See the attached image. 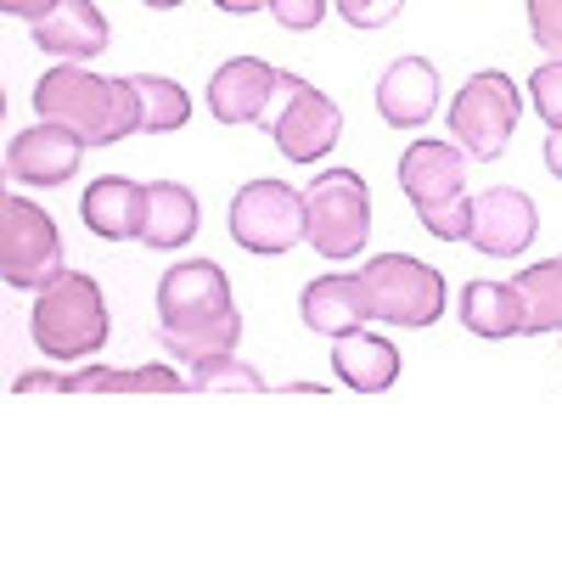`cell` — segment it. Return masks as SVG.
<instances>
[{
  "instance_id": "obj_1",
  "label": "cell",
  "mask_w": 562,
  "mask_h": 562,
  "mask_svg": "<svg viewBox=\"0 0 562 562\" xmlns=\"http://www.w3.org/2000/svg\"><path fill=\"white\" fill-rule=\"evenodd\" d=\"M158 338L180 366L237 355L243 310L231 304V276L214 259H180L158 281Z\"/></svg>"
},
{
  "instance_id": "obj_2",
  "label": "cell",
  "mask_w": 562,
  "mask_h": 562,
  "mask_svg": "<svg viewBox=\"0 0 562 562\" xmlns=\"http://www.w3.org/2000/svg\"><path fill=\"white\" fill-rule=\"evenodd\" d=\"M34 119L68 124L85 147H113L140 130V102L130 79L90 74L85 63H57L34 79Z\"/></svg>"
},
{
  "instance_id": "obj_3",
  "label": "cell",
  "mask_w": 562,
  "mask_h": 562,
  "mask_svg": "<svg viewBox=\"0 0 562 562\" xmlns=\"http://www.w3.org/2000/svg\"><path fill=\"white\" fill-rule=\"evenodd\" d=\"M400 192L416 220L439 243H467L473 231V192H467V153L456 140H411L400 153Z\"/></svg>"
},
{
  "instance_id": "obj_4",
  "label": "cell",
  "mask_w": 562,
  "mask_h": 562,
  "mask_svg": "<svg viewBox=\"0 0 562 562\" xmlns=\"http://www.w3.org/2000/svg\"><path fill=\"white\" fill-rule=\"evenodd\" d=\"M108 333H113V321H108V299H102V288H97V276L63 270L52 288L34 293L29 338H34L40 355L74 366V360L102 355V349H108Z\"/></svg>"
},
{
  "instance_id": "obj_5",
  "label": "cell",
  "mask_w": 562,
  "mask_h": 562,
  "mask_svg": "<svg viewBox=\"0 0 562 562\" xmlns=\"http://www.w3.org/2000/svg\"><path fill=\"white\" fill-rule=\"evenodd\" d=\"M371 237V186L355 169H321L304 186V243L321 259H360Z\"/></svg>"
},
{
  "instance_id": "obj_6",
  "label": "cell",
  "mask_w": 562,
  "mask_h": 562,
  "mask_svg": "<svg viewBox=\"0 0 562 562\" xmlns=\"http://www.w3.org/2000/svg\"><path fill=\"white\" fill-rule=\"evenodd\" d=\"M355 276H360L371 321L422 333V326H434L445 315V276L434 265L411 259V254H378V259H366Z\"/></svg>"
},
{
  "instance_id": "obj_7",
  "label": "cell",
  "mask_w": 562,
  "mask_h": 562,
  "mask_svg": "<svg viewBox=\"0 0 562 562\" xmlns=\"http://www.w3.org/2000/svg\"><path fill=\"white\" fill-rule=\"evenodd\" d=\"M518 119H524V90L512 85L501 68L473 74L450 97V135H456V147L467 158H479V164H495L512 147Z\"/></svg>"
},
{
  "instance_id": "obj_8",
  "label": "cell",
  "mask_w": 562,
  "mask_h": 562,
  "mask_svg": "<svg viewBox=\"0 0 562 562\" xmlns=\"http://www.w3.org/2000/svg\"><path fill=\"white\" fill-rule=\"evenodd\" d=\"M265 130H270V140L281 147V158H288V164H321L344 140V113L310 79L281 74L276 79V102L265 113Z\"/></svg>"
},
{
  "instance_id": "obj_9",
  "label": "cell",
  "mask_w": 562,
  "mask_h": 562,
  "mask_svg": "<svg viewBox=\"0 0 562 562\" xmlns=\"http://www.w3.org/2000/svg\"><path fill=\"white\" fill-rule=\"evenodd\" d=\"M63 231L34 198H7L0 203V276L7 288L40 293L63 276Z\"/></svg>"
},
{
  "instance_id": "obj_10",
  "label": "cell",
  "mask_w": 562,
  "mask_h": 562,
  "mask_svg": "<svg viewBox=\"0 0 562 562\" xmlns=\"http://www.w3.org/2000/svg\"><path fill=\"white\" fill-rule=\"evenodd\" d=\"M231 243L276 259L304 243V192L288 180H248L237 198H231Z\"/></svg>"
},
{
  "instance_id": "obj_11",
  "label": "cell",
  "mask_w": 562,
  "mask_h": 562,
  "mask_svg": "<svg viewBox=\"0 0 562 562\" xmlns=\"http://www.w3.org/2000/svg\"><path fill=\"white\" fill-rule=\"evenodd\" d=\"M18 394H192V378L175 366H79V371H23Z\"/></svg>"
},
{
  "instance_id": "obj_12",
  "label": "cell",
  "mask_w": 562,
  "mask_h": 562,
  "mask_svg": "<svg viewBox=\"0 0 562 562\" xmlns=\"http://www.w3.org/2000/svg\"><path fill=\"white\" fill-rule=\"evenodd\" d=\"M540 231V209L518 186H490L484 198H473V231H467V248H479L484 259H518L529 254Z\"/></svg>"
},
{
  "instance_id": "obj_13",
  "label": "cell",
  "mask_w": 562,
  "mask_h": 562,
  "mask_svg": "<svg viewBox=\"0 0 562 562\" xmlns=\"http://www.w3.org/2000/svg\"><path fill=\"white\" fill-rule=\"evenodd\" d=\"M79 164H85V140L68 124H52V119L29 124L7 147V175L23 180V186H68L79 175Z\"/></svg>"
},
{
  "instance_id": "obj_14",
  "label": "cell",
  "mask_w": 562,
  "mask_h": 562,
  "mask_svg": "<svg viewBox=\"0 0 562 562\" xmlns=\"http://www.w3.org/2000/svg\"><path fill=\"white\" fill-rule=\"evenodd\" d=\"M276 79H281V68H270L259 57L220 63L209 79V113L220 124H265V113L276 102Z\"/></svg>"
},
{
  "instance_id": "obj_15",
  "label": "cell",
  "mask_w": 562,
  "mask_h": 562,
  "mask_svg": "<svg viewBox=\"0 0 562 562\" xmlns=\"http://www.w3.org/2000/svg\"><path fill=\"white\" fill-rule=\"evenodd\" d=\"M79 220L90 237L102 243H140V225H147V186L124 180V175H102L85 186L79 198Z\"/></svg>"
},
{
  "instance_id": "obj_16",
  "label": "cell",
  "mask_w": 562,
  "mask_h": 562,
  "mask_svg": "<svg viewBox=\"0 0 562 562\" xmlns=\"http://www.w3.org/2000/svg\"><path fill=\"white\" fill-rule=\"evenodd\" d=\"M34 45L40 52H52L63 63H90V57H102L108 52V18L97 0H57L45 18L29 23Z\"/></svg>"
},
{
  "instance_id": "obj_17",
  "label": "cell",
  "mask_w": 562,
  "mask_h": 562,
  "mask_svg": "<svg viewBox=\"0 0 562 562\" xmlns=\"http://www.w3.org/2000/svg\"><path fill=\"white\" fill-rule=\"evenodd\" d=\"M378 113L394 130H416L439 113V68L428 57H394L378 79Z\"/></svg>"
},
{
  "instance_id": "obj_18",
  "label": "cell",
  "mask_w": 562,
  "mask_h": 562,
  "mask_svg": "<svg viewBox=\"0 0 562 562\" xmlns=\"http://www.w3.org/2000/svg\"><path fill=\"white\" fill-rule=\"evenodd\" d=\"M299 315H304V326L310 333H321V338H344V333H355V326H366L371 321V310H366V293H360V276L349 270H333V276H315L310 288L299 293Z\"/></svg>"
},
{
  "instance_id": "obj_19",
  "label": "cell",
  "mask_w": 562,
  "mask_h": 562,
  "mask_svg": "<svg viewBox=\"0 0 562 562\" xmlns=\"http://www.w3.org/2000/svg\"><path fill=\"white\" fill-rule=\"evenodd\" d=\"M203 225V203L186 180H147V225H140V243L175 254L198 237Z\"/></svg>"
},
{
  "instance_id": "obj_20",
  "label": "cell",
  "mask_w": 562,
  "mask_h": 562,
  "mask_svg": "<svg viewBox=\"0 0 562 562\" xmlns=\"http://www.w3.org/2000/svg\"><path fill=\"white\" fill-rule=\"evenodd\" d=\"M333 371L355 394H383L400 378V349L378 333H366V326H355V333L333 338Z\"/></svg>"
},
{
  "instance_id": "obj_21",
  "label": "cell",
  "mask_w": 562,
  "mask_h": 562,
  "mask_svg": "<svg viewBox=\"0 0 562 562\" xmlns=\"http://www.w3.org/2000/svg\"><path fill=\"white\" fill-rule=\"evenodd\" d=\"M456 315H461L467 333L490 338V344L524 333V299H518V288H512V281H467Z\"/></svg>"
},
{
  "instance_id": "obj_22",
  "label": "cell",
  "mask_w": 562,
  "mask_h": 562,
  "mask_svg": "<svg viewBox=\"0 0 562 562\" xmlns=\"http://www.w3.org/2000/svg\"><path fill=\"white\" fill-rule=\"evenodd\" d=\"M512 288L524 299V333L540 338V333H562V259H540V265H524L512 276Z\"/></svg>"
},
{
  "instance_id": "obj_23",
  "label": "cell",
  "mask_w": 562,
  "mask_h": 562,
  "mask_svg": "<svg viewBox=\"0 0 562 562\" xmlns=\"http://www.w3.org/2000/svg\"><path fill=\"white\" fill-rule=\"evenodd\" d=\"M135 102H140V130L147 135H169L192 119V97H186V85L164 79V74H135Z\"/></svg>"
},
{
  "instance_id": "obj_24",
  "label": "cell",
  "mask_w": 562,
  "mask_h": 562,
  "mask_svg": "<svg viewBox=\"0 0 562 562\" xmlns=\"http://www.w3.org/2000/svg\"><path fill=\"white\" fill-rule=\"evenodd\" d=\"M192 394H265V378L254 366H243L237 355H214L203 366H186Z\"/></svg>"
},
{
  "instance_id": "obj_25",
  "label": "cell",
  "mask_w": 562,
  "mask_h": 562,
  "mask_svg": "<svg viewBox=\"0 0 562 562\" xmlns=\"http://www.w3.org/2000/svg\"><path fill=\"white\" fill-rule=\"evenodd\" d=\"M529 102H535L540 124L562 130V57H551L546 68H535V74H529Z\"/></svg>"
},
{
  "instance_id": "obj_26",
  "label": "cell",
  "mask_w": 562,
  "mask_h": 562,
  "mask_svg": "<svg viewBox=\"0 0 562 562\" xmlns=\"http://www.w3.org/2000/svg\"><path fill=\"white\" fill-rule=\"evenodd\" d=\"M333 7H338V18H344L349 29L378 34V29H389V23L405 12V0H333Z\"/></svg>"
},
{
  "instance_id": "obj_27",
  "label": "cell",
  "mask_w": 562,
  "mask_h": 562,
  "mask_svg": "<svg viewBox=\"0 0 562 562\" xmlns=\"http://www.w3.org/2000/svg\"><path fill=\"white\" fill-rule=\"evenodd\" d=\"M529 40L546 57H562V0H529Z\"/></svg>"
},
{
  "instance_id": "obj_28",
  "label": "cell",
  "mask_w": 562,
  "mask_h": 562,
  "mask_svg": "<svg viewBox=\"0 0 562 562\" xmlns=\"http://www.w3.org/2000/svg\"><path fill=\"white\" fill-rule=\"evenodd\" d=\"M270 18L281 29H293V34H310L326 18V0H270Z\"/></svg>"
},
{
  "instance_id": "obj_29",
  "label": "cell",
  "mask_w": 562,
  "mask_h": 562,
  "mask_svg": "<svg viewBox=\"0 0 562 562\" xmlns=\"http://www.w3.org/2000/svg\"><path fill=\"white\" fill-rule=\"evenodd\" d=\"M52 7H57V0H0V12H7V18H23V23L45 18Z\"/></svg>"
},
{
  "instance_id": "obj_30",
  "label": "cell",
  "mask_w": 562,
  "mask_h": 562,
  "mask_svg": "<svg viewBox=\"0 0 562 562\" xmlns=\"http://www.w3.org/2000/svg\"><path fill=\"white\" fill-rule=\"evenodd\" d=\"M214 7H220V12H231V18H248V12H259V7L270 12V0H214Z\"/></svg>"
},
{
  "instance_id": "obj_31",
  "label": "cell",
  "mask_w": 562,
  "mask_h": 562,
  "mask_svg": "<svg viewBox=\"0 0 562 562\" xmlns=\"http://www.w3.org/2000/svg\"><path fill=\"white\" fill-rule=\"evenodd\" d=\"M546 169L562 180V130H551V135H546Z\"/></svg>"
},
{
  "instance_id": "obj_32",
  "label": "cell",
  "mask_w": 562,
  "mask_h": 562,
  "mask_svg": "<svg viewBox=\"0 0 562 562\" xmlns=\"http://www.w3.org/2000/svg\"><path fill=\"white\" fill-rule=\"evenodd\" d=\"M140 7H153V12H169V7H180V0H140Z\"/></svg>"
}]
</instances>
